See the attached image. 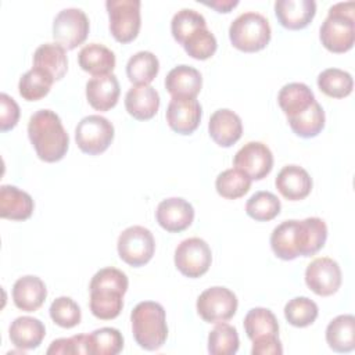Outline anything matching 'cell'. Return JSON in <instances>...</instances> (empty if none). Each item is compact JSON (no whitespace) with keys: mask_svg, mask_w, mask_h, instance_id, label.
I'll return each mask as SVG.
<instances>
[{"mask_svg":"<svg viewBox=\"0 0 355 355\" xmlns=\"http://www.w3.org/2000/svg\"><path fill=\"white\" fill-rule=\"evenodd\" d=\"M319 309L315 301L308 297H295L284 306L286 320L295 327H306L318 318Z\"/></svg>","mask_w":355,"mask_h":355,"instance_id":"obj_39","label":"cell"},{"mask_svg":"<svg viewBox=\"0 0 355 355\" xmlns=\"http://www.w3.org/2000/svg\"><path fill=\"white\" fill-rule=\"evenodd\" d=\"M123 348V337L118 329L101 327L87 334V354L116 355Z\"/></svg>","mask_w":355,"mask_h":355,"instance_id":"obj_33","label":"cell"},{"mask_svg":"<svg viewBox=\"0 0 355 355\" xmlns=\"http://www.w3.org/2000/svg\"><path fill=\"white\" fill-rule=\"evenodd\" d=\"M33 67L46 71L54 82L62 79L68 71L65 49L58 43L40 44L33 54Z\"/></svg>","mask_w":355,"mask_h":355,"instance_id":"obj_27","label":"cell"},{"mask_svg":"<svg viewBox=\"0 0 355 355\" xmlns=\"http://www.w3.org/2000/svg\"><path fill=\"white\" fill-rule=\"evenodd\" d=\"M318 87L322 93L333 98H344L351 94L354 80L349 72L338 68H327L318 76Z\"/></svg>","mask_w":355,"mask_h":355,"instance_id":"obj_34","label":"cell"},{"mask_svg":"<svg viewBox=\"0 0 355 355\" xmlns=\"http://www.w3.org/2000/svg\"><path fill=\"white\" fill-rule=\"evenodd\" d=\"M132 333L135 341L147 351L159 349L168 337L166 315L161 304L155 301L139 302L132 313Z\"/></svg>","mask_w":355,"mask_h":355,"instance_id":"obj_4","label":"cell"},{"mask_svg":"<svg viewBox=\"0 0 355 355\" xmlns=\"http://www.w3.org/2000/svg\"><path fill=\"white\" fill-rule=\"evenodd\" d=\"M50 318L55 324L64 329H72L80 323L82 312L79 305L71 297H58L50 305Z\"/></svg>","mask_w":355,"mask_h":355,"instance_id":"obj_42","label":"cell"},{"mask_svg":"<svg viewBox=\"0 0 355 355\" xmlns=\"http://www.w3.org/2000/svg\"><path fill=\"white\" fill-rule=\"evenodd\" d=\"M155 218L159 226L166 232L179 233L193 223L194 208L184 198L171 197L158 204Z\"/></svg>","mask_w":355,"mask_h":355,"instance_id":"obj_15","label":"cell"},{"mask_svg":"<svg viewBox=\"0 0 355 355\" xmlns=\"http://www.w3.org/2000/svg\"><path fill=\"white\" fill-rule=\"evenodd\" d=\"M8 336L17 348L24 351L35 349L42 344L46 336V329L43 322L36 318L19 316L11 323Z\"/></svg>","mask_w":355,"mask_h":355,"instance_id":"obj_25","label":"cell"},{"mask_svg":"<svg viewBox=\"0 0 355 355\" xmlns=\"http://www.w3.org/2000/svg\"><path fill=\"white\" fill-rule=\"evenodd\" d=\"M28 137L36 155L44 162L62 159L69 147V136L60 116L51 110H39L31 115Z\"/></svg>","mask_w":355,"mask_h":355,"instance_id":"obj_2","label":"cell"},{"mask_svg":"<svg viewBox=\"0 0 355 355\" xmlns=\"http://www.w3.org/2000/svg\"><path fill=\"white\" fill-rule=\"evenodd\" d=\"M197 313L208 323H220L232 319L237 311L239 301L236 294L222 286L204 290L197 298Z\"/></svg>","mask_w":355,"mask_h":355,"instance_id":"obj_10","label":"cell"},{"mask_svg":"<svg viewBox=\"0 0 355 355\" xmlns=\"http://www.w3.org/2000/svg\"><path fill=\"white\" fill-rule=\"evenodd\" d=\"M119 258L133 266L146 265L154 255L155 240L153 233L144 226H129L118 237L116 243Z\"/></svg>","mask_w":355,"mask_h":355,"instance_id":"obj_8","label":"cell"},{"mask_svg":"<svg viewBox=\"0 0 355 355\" xmlns=\"http://www.w3.org/2000/svg\"><path fill=\"white\" fill-rule=\"evenodd\" d=\"M0 104H1V111H0V129L1 132H7L12 129L18 119H19V107L15 103L12 97H10L6 93L0 94Z\"/></svg>","mask_w":355,"mask_h":355,"instance_id":"obj_44","label":"cell"},{"mask_svg":"<svg viewBox=\"0 0 355 355\" xmlns=\"http://www.w3.org/2000/svg\"><path fill=\"white\" fill-rule=\"evenodd\" d=\"M287 121L291 130L297 136L309 139L318 136L323 130L326 116L322 105L318 101H313L305 111L291 118H287Z\"/></svg>","mask_w":355,"mask_h":355,"instance_id":"obj_30","label":"cell"},{"mask_svg":"<svg viewBox=\"0 0 355 355\" xmlns=\"http://www.w3.org/2000/svg\"><path fill=\"white\" fill-rule=\"evenodd\" d=\"M207 26L205 18L193 8H182L171 21V32L173 39L183 44V42L198 28Z\"/></svg>","mask_w":355,"mask_h":355,"instance_id":"obj_41","label":"cell"},{"mask_svg":"<svg viewBox=\"0 0 355 355\" xmlns=\"http://www.w3.org/2000/svg\"><path fill=\"white\" fill-rule=\"evenodd\" d=\"M270 36L269 21L254 11L240 14L229 26L232 44L244 53H255L265 49L270 42Z\"/></svg>","mask_w":355,"mask_h":355,"instance_id":"obj_6","label":"cell"},{"mask_svg":"<svg viewBox=\"0 0 355 355\" xmlns=\"http://www.w3.org/2000/svg\"><path fill=\"white\" fill-rule=\"evenodd\" d=\"M201 86L200 71L184 64L172 68L165 78V89L173 98H196Z\"/></svg>","mask_w":355,"mask_h":355,"instance_id":"obj_20","label":"cell"},{"mask_svg":"<svg viewBox=\"0 0 355 355\" xmlns=\"http://www.w3.org/2000/svg\"><path fill=\"white\" fill-rule=\"evenodd\" d=\"M47 354H62V355H75V354H87V334H78L68 338H57L47 348Z\"/></svg>","mask_w":355,"mask_h":355,"instance_id":"obj_43","label":"cell"},{"mask_svg":"<svg viewBox=\"0 0 355 355\" xmlns=\"http://www.w3.org/2000/svg\"><path fill=\"white\" fill-rule=\"evenodd\" d=\"M202 108L196 98H173L166 108V122L180 135H191L200 125Z\"/></svg>","mask_w":355,"mask_h":355,"instance_id":"obj_16","label":"cell"},{"mask_svg":"<svg viewBox=\"0 0 355 355\" xmlns=\"http://www.w3.org/2000/svg\"><path fill=\"white\" fill-rule=\"evenodd\" d=\"M182 46L190 57H193L196 60H207L215 54L218 42H216V37L214 36V33L207 26H202V28H198L197 31H194L183 42Z\"/></svg>","mask_w":355,"mask_h":355,"instance_id":"obj_40","label":"cell"},{"mask_svg":"<svg viewBox=\"0 0 355 355\" xmlns=\"http://www.w3.org/2000/svg\"><path fill=\"white\" fill-rule=\"evenodd\" d=\"M251 178L237 168H230L220 172L215 180V187L219 196L227 200L243 197L251 187Z\"/></svg>","mask_w":355,"mask_h":355,"instance_id":"obj_36","label":"cell"},{"mask_svg":"<svg viewBox=\"0 0 355 355\" xmlns=\"http://www.w3.org/2000/svg\"><path fill=\"white\" fill-rule=\"evenodd\" d=\"M240 345L236 327L220 322L208 336V352L211 355H233Z\"/></svg>","mask_w":355,"mask_h":355,"instance_id":"obj_37","label":"cell"},{"mask_svg":"<svg viewBox=\"0 0 355 355\" xmlns=\"http://www.w3.org/2000/svg\"><path fill=\"white\" fill-rule=\"evenodd\" d=\"M313 101H316L313 92L301 82L284 85L277 94V103L287 118L301 114Z\"/></svg>","mask_w":355,"mask_h":355,"instance_id":"obj_28","label":"cell"},{"mask_svg":"<svg viewBox=\"0 0 355 355\" xmlns=\"http://www.w3.org/2000/svg\"><path fill=\"white\" fill-rule=\"evenodd\" d=\"M121 93L119 82L114 73L93 76L86 83V98L97 111H108L118 103Z\"/></svg>","mask_w":355,"mask_h":355,"instance_id":"obj_21","label":"cell"},{"mask_svg":"<svg viewBox=\"0 0 355 355\" xmlns=\"http://www.w3.org/2000/svg\"><path fill=\"white\" fill-rule=\"evenodd\" d=\"M128 276L112 266L103 268L90 280V311L101 320L115 319L123 308V295L128 291Z\"/></svg>","mask_w":355,"mask_h":355,"instance_id":"obj_3","label":"cell"},{"mask_svg":"<svg viewBox=\"0 0 355 355\" xmlns=\"http://www.w3.org/2000/svg\"><path fill=\"white\" fill-rule=\"evenodd\" d=\"M159 71V61L151 51L133 54L126 64V75L135 85L151 83Z\"/></svg>","mask_w":355,"mask_h":355,"instance_id":"obj_32","label":"cell"},{"mask_svg":"<svg viewBox=\"0 0 355 355\" xmlns=\"http://www.w3.org/2000/svg\"><path fill=\"white\" fill-rule=\"evenodd\" d=\"M47 297L44 282L37 276H22L12 286V301L24 312L37 311Z\"/></svg>","mask_w":355,"mask_h":355,"instance_id":"obj_23","label":"cell"},{"mask_svg":"<svg viewBox=\"0 0 355 355\" xmlns=\"http://www.w3.org/2000/svg\"><path fill=\"white\" fill-rule=\"evenodd\" d=\"M114 125L101 115H87L82 118L75 129L78 147L89 154L97 155L104 153L114 140Z\"/></svg>","mask_w":355,"mask_h":355,"instance_id":"obj_9","label":"cell"},{"mask_svg":"<svg viewBox=\"0 0 355 355\" xmlns=\"http://www.w3.org/2000/svg\"><path fill=\"white\" fill-rule=\"evenodd\" d=\"M341 280L340 265L329 257L313 259L305 269L306 286L320 297H329L337 293Z\"/></svg>","mask_w":355,"mask_h":355,"instance_id":"obj_13","label":"cell"},{"mask_svg":"<svg viewBox=\"0 0 355 355\" xmlns=\"http://www.w3.org/2000/svg\"><path fill=\"white\" fill-rule=\"evenodd\" d=\"M212 262V252L205 240L190 237L176 247L175 266L186 277L197 279L205 275Z\"/></svg>","mask_w":355,"mask_h":355,"instance_id":"obj_12","label":"cell"},{"mask_svg":"<svg viewBox=\"0 0 355 355\" xmlns=\"http://www.w3.org/2000/svg\"><path fill=\"white\" fill-rule=\"evenodd\" d=\"M139 0H107L110 32L119 43H129L137 37L141 18Z\"/></svg>","mask_w":355,"mask_h":355,"instance_id":"obj_7","label":"cell"},{"mask_svg":"<svg viewBox=\"0 0 355 355\" xmlns=\"http://www.w3.org/2000/svg\"><path fill=\"white\" fill-rule=\"evenodd\" d=\"M202 4L216 10L218 12H230V10L234 8L239 4V1L237 0H216V1H204Z\"/></svg>","mask_w":355,"mask_h":355,"instance_id":"obj_46","label":"cell"},{"mask_svg":"<svg viewBox=\"0 0 355 355\" xmlns=\"http://www.w3.org/2000/svg\"><path fill=\"white\" fill-rule=\"evenodd\" d=\"M35 208L32 197L11 184L0 187V216L11 220H26Z\"/></svg>","mask_w":355,"mask_h":355,"instance_id":"obj_24","label":"cell"},{"mask_svg":"<svg viewBox=\"0 0 355 355\" xmlns=\"http://www.w3.org/2000/svg\"><path fill=\"white\" fill-rule=\"evenodd\" d=\"M252 355H280L283 354V347L279 336H265L252 341L251 348Z\"/></svg>","mask_w":355,"mask_h":355,"instance_id":"obj_45","label":"cell"},{"mask_svg":"<svg viewBox=\"0 0 355 355\" xmlns=\"http://www.w3.org/2000/svg\"><path fill=\"white\" fill-rule=\"evenodd\" d=\"M233 165L251 179L261 180L269 175L273 168V154L266 144L248 141L236 153Z\"/></svg>","mask_w":355,"mask_h":355,"instance_id":"obj_14","label":"cell"},{"mask_svg":"<svg viewBox=\"0 0 355 355\" xmlns=\"http://www.w3.org/2000/svg\"><path fill=\"white\" fill-rule=\"evenodd\" d=\"M211 139L220 147H230L240 140L243 135V123L240 116L227 108L216 110L208 122Z\"/></svg>","mask_w":355,"mask_h":355,"instance_id":"obj_18","label":"cell"},{"mask_svg":"<svg viewBox=\"0 0 355 355\" xmlns=\"http://www.w3.org/2000/svg\"><path fill=\"white\" fill-rule=\"evenodd\" d=\"M79 67L93 76L112 73L116 60L114 51L100 43H90L80 49L78 54Z\"/></svg>","mask_w":355,"mask_h":355,"instance_id":"obj_26","label":"cell"},{"mask_svg":"<svg viewBox=\"0 0 355 355\" xmlns=\"http://www.w3.org/2000/svg\"><path fill=\"white\" fill-rule=\"evenodd\" d=\"M280 200L270 191H257L245 204L247 215L258 222L272 220L280 214Z\"/></svg>","mask_w":355,"mask_h":355,"instance_id":"obj_38","label":"cell"},{"mask_svg":"<svg viewBox=\"0 0 355 355\" xmlns=\"http://www.w3.org/2000/svg\"><path fill=\"white\" fill-rule=\"evenodd\" d=\"M355 3L341 1L333 4L319 29L322 44L331 53H345L355 42Z\"/></svg>","mask_w":355,"mask_h":355,"instance_id":"obj_5","label":"cell"},{"mask_svg":"<svg viewBox=\"0 0 355 355\" xmlns=\"http://www.w3.org/2000/svg\"><path fill=\"white\" fill-rule=\"evenodd\" d=\"M275 14L286 29H304L316 14V3L313 0H277L275 1Z\"/></svg>","mask_w":355,"mask_h":355,"instance_id":"obj_17","label":"cell"},{"mask_svg":"<svg viewBox=\"0 0 355 355\" xmlns=\"http://www.w3.org/2000/svg\"><path fill=\"white\" fill-rule=\"evenodd\" d=\"M327 239V226L318 216L302 220L288 219L277 225L270 234V247L275 255L283 261L297 257L315 255L323 248Z\"/></svg>","mask_w":355,"mask_h":355,"instance_id":"obj_1","label":"cell"},{"mask_svg":"<svg viewBox=\"0 0 355 355\" xmlns=\"http://www.w3.org/2000/svg\"><path fill=\"white\" fill-rule=\"evenodd\" d=\"M244 330L247 337L254 341L265 336H279V323L275 313L268 308H252L244 318Z\"/></svg>","mask_w":355,"mask_h":355,"instance_id":"obj_31","label":"cell"},{"mask_svg":"<svg viewBox=\"0 0 355 355\" xmlns=\"http://www.w3.org/2000/svg\"><path fill=\"white\" fill-rule=\"evenodd\" d=\"M275 184L279 193L290 201L304 200L312 190V179L300 165H286L282 168L276 176Z\"/></svg>","mask_w":355,"mask_h":355,"instance_id":"obj_19","label":"cell"},{"mask_svg":"<svg viewBox=\"0 0 355 355\" xmlns=\"http://www.w3.org/2000/svg\"><path fill=\"white\" fill-rule=\"evenodd\" d=\"M326 341L336 352H351L355 348L354 315H338L326 327Z\"/></svg>","mask_w":355,"mask_h":355,"instance_id":"obj_29","label":"cell"},{"mask_svg":"<svg viewBox=\"0 0 355 355\" xmlns=\"http://www.w3.org/2000/svg\"><path fill=\"white\" fill-rule=\"evenodd\" d=\"M125 108L137 121L151 119L159 108V94L150 85H135L125 96Z\"/></svg>","mask_w":355,"mask_h":355,"instance_id":"obj_22","label":"cell"},{"mask_svg":"<svg viewBox=\"0 0 355 355\" xmlns=\"http://www.w3.org/2000/svg\"><path fill=\"white\" fill-rule=\"evenodd\" d=\"M54 79L40 68L26 71L18 83V92L26 101H37L47 96Z\"/></svg>","mask_w":355,"mask_h":355,"instance_id":"obj_35","label":"cell"},{"mask_svg":"<svg viewBox=\"0 0 355 355\" xmlns=\"http://www.w3.org/2000/svg\"><path fill=\"white\" fill-rule=\"evenodd\" d=\"M89 18L80 8H64L53 21V37L65 50L82 44L89 35Z\"/></svg>","mask_w":355,"mask_h":355,"instance_id":"obj_11","label":"cell"}]
</instances>
